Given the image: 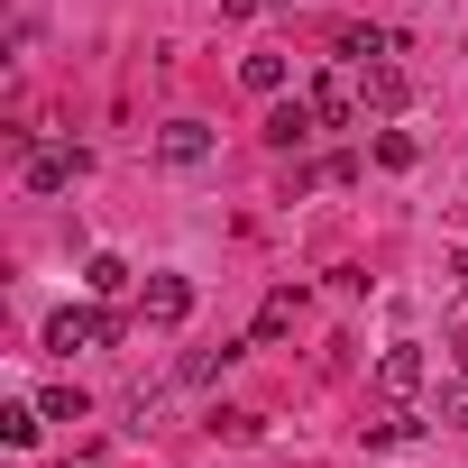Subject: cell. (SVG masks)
Returning <instances> with one entry per match:
<instances>
[{
  "instance_id": "obj_1",
  "label": "cell",
  "mask_w": 468,
  "mask_h": 468,
  "mask_svg": "<svg viewBox=\"0 0 468 468\" xmlns=\"http://www.w3.org/2000/svg\"><path fill=\"white\" fill-rule=\"evenodd\" d=\"M120 331H129V322H120L111 303H65V313L47 322V349H56V358H74V349H111Z\"/></svg>"
},
{
  "instance_id": "obj_2",
  "label": "cell",
  "mask_w": 468,
  "mask_h": 468,
  "mask_svg": "<svg viewBox=\"0 0 468 468\" xmlns=\"http://www.w3.org/2000/svg\"><path fill=\"white\" fill-rule=\"evenodd\" d=\"M303 101L322 111V129H349V120H367V101H358V74H349V65L313 74V83H303Z\"/></svg>"
},
{
  "instance_id": "obj_3",
  "label": "cell",
  "mask_w": 468,
  "mask_h": 468,
  "mask_svg": "<svg viewBox=\"0 0 468 468\" xmlns=\"http://www.w3.org/2000/svg\"><path fill=\"white\" fill-rule=\"evenodd\" d=\"M83 165H92L83 147H28V156H19V184H28V193H74Z\"/></svg>"
},
{
  "instance_id": "obj_4",
  "label": "cell",
  "mask_w": 468,
  "mask_h": 468,
  "mask_svg": "<svg viewBox=\"0 0 468 468\" xmlns=\"http://www.w3.org/2000/svg\"><path fill=\"white\" fill-rule=\"evenodd\" d=\"M422 386H431V358H422L413 340H395V349L377 358V395H386V404H413Z\"/></svg>"
},
{
  "instance_id": "obj_5",
  "label": "cell",
  "mask_w": 468,
  "mask_h": 468,
  "mask_svg": "<svg viewBox=\"0 0 468 468\" xmlns=\"http://www.w3.org/2000/svg\"><path fill=\"white\" fill-rule=\"evenodd\" d=\"M211 147H220V138H211L202 120H165V129H156V165H175V175L211 165Z\"/></svg>"
},
{
  "instance_id": "obj_6",
  "label": "cell",
  "mask_w": 468,
  "mask_h": 468,
  "mask_svg": "<svg viewBox=\"0 0 468 468\" xmlns=\"http://www.w3.org/2000/svg\"><path fill=\"white\" fill-rule=\"evenodd\" d=\"M184 313H193V276H165V267H156V276L138 285V322H156V331H175Z\"/></svg>"
},
{
  "instance_id": "obj_7",
  "label": "cell",
  "mask_w": 468,
  "mask_h": 468,
  "mask_svg": "<svg viewBox=\"0 0 468 468\" xmlns=\"http://www.w3.org/2000/svg\"><path fill=\"white\" fill-rule=\"evenodd\" d=\"M313 138H322V111H313V101H303V92H294V101H276V111H267V147H285V156H294V147H313Z\"/></svg>"
},
{
  "instance_id": "obj_8",
  "label": "cell",
  "mask_w": 468,
  "mask_h": 468,
  "mask_svg": "<svg viewBox=\"0 0 468 468\" xmlns=\"http://www.w3.org/2000/svg\"><path fill=\"white\" fill-rule=\"evenodd\" d=\"M395 47H404V37H395V28H367V19H349V28L331 37V56H340V65H386Z\"/></svg>"
},
{
  "instance_id": "obj_9",
  "label": "cell",
  "mask_w": 468,
  "mask_h": 468,
  "mask_svg": "<svg viewBox=\"0 0 468 468\" xmlns=\"http://www.w3.org/2000/svg\"><path fill=\"white\" fill-rule=\"evenodd\" d=\"M358 101H367V111H377V120H395V111H404V101H413V83H404V74H395V65H358Z\"/></svg>"
},
{
  "instance_id": "obj_10",
  "label": "cell",
  "mask_w": 468,
  "mask_h": 468,
  "mask_svg": "<svg viewBox=\"0 0 468 468\" xmlns=\"http://www.w3.org/2000/svg\"><path fill=\"white\" fill-rule=\"evenodd\" d=\"M239 83H249L258 101H285V56H249V65H239Z\"/></svg>"
},
{
  "instance_id": "obj_11",
  "label": "cell",
  "mask_w": 468,
  "mask_h": 468,
  "mask_svg": "<svg viewBox=\"0 0 468 468\" xmlns=\"http://www.w3.org/2000/svg\"><path fill=\"white\" fill-rule=\"evenodd\" d=\"M37 404H0V441H10V450H37Z\"/></svg>"
},
{
  "instance_id": "obj_12",
  "label": "cell",
  "mask_w": 468,
  "mask_h": 468,
  "mask_svg": "<svg viewBox=\"0 0 468 468\" xmlns=\"http://www.w3.org/2000/svg\"><path fill=\"white\" fill-rule=\"evenodd\" d=\"M83 285H92L101 303H111V294H129V258H111V249H101V258L83 267Z\"/></svg>"
},
{
  "instance_id": "obj_13",
  "label": "cell",
  "mask_w": 468,
  "mask_h": 468,
  "mask_svg": "<svg viewBox=\"0 0 468 468\" xmlns=\"http://www.w3.org/2000/svg\"><path fill=\"white\" fill-rule=\"evenodd\" d=\"M294 313H303V294H267V303H258V340H285Z\"/></svg>"
},
{
  "instance_id": "obj_14",
  "label": "cell",
  "mask_w": 468,
  "mask_h": 468,
  "mask_svg": "<svg viewBox=\"0 0 468 468\" xmlns=\"http://www.w3.org/2000/svg\"><path fill=\"white\" fill-rule=\"evenodd\" d=\"M37 413H47V422H83L92 404H83V386H47V395H37Z\"/></svg>"
},
{
  "instance_id": "obj_15",
  "label": "cell",
  "mask_w": 468,
  "mask_h": 468,
  "mask_svg": "<svg viewBox=\"0 0 468 468\" xmlns=\"http://www.w3.org/2000/svg\"><path fill=\"white\" fill-rule=\"evenodd\" d=\"M211 431H220V441H258V431H267V413H239V404H220V413H211Z\"/></svg>"
},
{
  "instance_id": "obj_16",
  "label": "cell",
  "mask_w": 468,
  "mask_h": 468,
  "mask_svg": "<svg viewBox=\"0 0 468 468\" xmlns=\"http://www.w3.org/2000/svg\"><path fill=\"white\" fill-rule=\"evenodd\" d=\"M229 358H239V349H193V358H184V367H175V377H184V386H211V377H220V367H229Z\"/></svg>"
},
{
  "instance_id": "obj_17",
  "label": "cell",
  "mask_w": 468,
  "mask_h": 468,
  "mask_svg": "<svg viewBox=\"0 0 468 468\" xmlns=\"http://www.w3.org/2000/svg\"><path fill=\"white\" fill-rule=\"evenodd\" d=\"M358 431H367V441H404V431H413V413H404V404H377Z\"/></svg>"
},
{
  "instance_id": "obj_18",
  "label": "cell",
  "mask_w": 468,
  "mask_h": 468,
  "mask_svg": "<svg viewBox=\"0 0 468 468\" xmlns=\"http://www.w3.org/2000/svg\"><path fill=\"white\" fill-rule=\"evenodd\" d=\"M413 156H422V147H413L404 129H386V138H377V165H413Z\"/></svg>"
},
{
  "instance_id": "obj_19",
  "label": "cell",
  "mask_w": 468,
  "mask_h": 468,
  "mask_svg": "<svg viewBox=\"0 0 468 468\" xmlns=\"http://www.w3.org/2000/svg\"><path fill=\"white\" fill-rule=\"evenodd\" d=\"M441 422H459V431H468V386H450V395H441Z\"/></svg>"
},
{
  "instance_id": "obj_20",
  "label": "cell",
  "mask_w": 468,
  "mask_h": 468,
  "mask_svg": "<svg viewBox=\"0 0 468 468\" xmlns=\"http://www.w3.org/2000/svg\"><path fill=\"white\" fill-rule=\"evenodd\" d=\"M267 10V0H220V19H258Z\"/></svg>"
},
{
  "instance_id": "obj_21",
  "label": "cell",
  "mask_w": 468,
  "mask_h": 468,
  "mask_svg": "<svg viewBox=\"0 0 468 468\" xmlns=\"http://www.w3.org/2000/svg\"><path fill=\"white\" fill-rule=\"evenodd\" d=\"M74 468H111V450H92V441H83V450H74Z\"/></svg>"
},
{
  "instance_id": "obj_22",
  "label": "cell",
  "mask_w": 468,
  "mask_h": 468,
  "mask_svg": "<svg viewBox=\"0 0 468 468\" xmlns=\"http://www.w3.org/2000/svg\"><path fill=\"white\" fill-rule=\"evenodd\" d=\"M459 377H468V340H459Z\"/></svg>"
},
{
  "instance_id": "obj_23",
  "label": "cell",
  "mask_w": 468,
  "mask_h": 468,
  "mask_svg": "<svg viewBox=\"0 0 468 468\" xmlns=\"http://www.w3.org/2000/svg\"><path fill=\"white\" fill-rule=\"evenodd\" d=\"M459 285H468V249H459Z\"/></svg>"
},
{
  "instance_id": "obj_24",
  "label": "cell",
  "mask_w": 468,
  "mask_h": 468,
  "mask_svg": "<svg viewBox=\"0 0 468 468\" xmlns=\"http://www.w3.org/2000/svg\"><path fill=\"white\" fill-rule=\"evenodd\" d=\"M285 10H294V0H285Z\"/></svg>"
}]
</instances>
